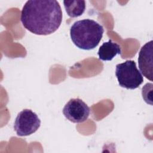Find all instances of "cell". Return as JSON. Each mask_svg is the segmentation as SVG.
<instances>
[{
  "label": "cell",
  "instance_id": "3957f363",
  "mask_svg": "<svg viewBox=\"0 0 153 153\" xmlns=\"http://www.w3.org/2000/svg\"><path fill=\"white\" fill-rule=\"evenodd\" d=\"M115 75L120 86L126 89H136L143 82V76L137 68L136 62L131 60L117 65Z\"/></svg>",
  "mask_w": 153,
  "mask_h": 153
},
{
  "label": "cell",
  "instance_id": "ba28073f",
  "mask_svg": "<svg viewBox=\"0 0 153 153\" xmlns=\"http://www.w3.org/2000/svg\"><path fill=\"white\" fill-rule=\"evenodd\" d=\"M63 5L67 14L72 18L81 16L85 10V1L83 0L64 1Z\"/></svg>",
  "mask_w": 153,
  "mask_h": 153
},
{
  "label": "cell",
  "instance_id": "277c9868",
  "mask_svg": "<svg viewBox=\"0 0 153 153\" xmlns=\"http://www.w3.org/2000/svg\"><path fill=\"white\" fill-rule=\"evenodd\" d=\"M41 126V120L36 114L29 109H25L17 115L14 129L19 136H27L34 133Z\"/></svg>",
  "mask_w": 153,
  "mask_h": 153
},
{
  "label": "cell",
  "instance_id": "52a82bcc",
  "mask_svg": "<svg viewBox=\"0 0 153 153\" xmlns=\"http://www.w3.org/2000/svg\"><path fill=\"white\" fill-rule=\"evenodd\" d=\"M121 53L120 46L109 39L108 42H103L100 47L97 54L100 60L103 61H110L114 59L117 54Z\"/></svg>",
  "mask_w": 153,
  "mask_h": 153
},
{
  "label": "cell",
  "instance_id": "5b68a950",
  "mask_svg": "<svg viewBox=\"0 0 153 153\" xmlns=\"http://www.w3.org/2000/svg\"><path fill=\"white\" fill-rule=\"evenodd\" d=\"M62 112L69 121L74 123H81L88 118L90 109L82 100L75 98L71 99L66 103Z\"/></svg>",
  "mask_w": 153,
  "mask_h": 153
},
{
  "label": "cell",
  "instance_id": "7a4b0ae2",
  "mask_svg": "<svg viewBox=\"0 0 153 153\" xmlns=\"http://www.w3.org/2000/svg\"><path fill=\"white\" fill-rule=\"evenodd\" d=\"M103 26L91 19L75 22L71 27L70 36L73 43L79 48L90 50L96 48L102 38Z\"/></svg>",
  "mask_w": 153,
  "mask_h": 153
},
{
  "label": "cell",
  "instance_id": "6da1fadb",
  "mask_svg": "<svg viewBox=\"0 0 153 153\" xmlns=\"http://www.w3.org/2000/svg\"><path fill=\"white\" fill-rule=\"evenodd\" d=\"M20 20L24 27L32 33L47 35L60 27L62 11L56 0H30L22 8Z\"/></svg>",
  "mask_w": 153,
  "mask_h": 153
},
{
  "label": "cell",
  "instance_id": "8992f818",
  "mask_svg": "<svg viewBox=\"0 0 153 153\" xmlns=\"http://www.w3.org/2000/svg\"><path fill=\"white\" fill-rule=\"evenodd\" d=\"M153 41L143 45L138 57V65L142 75L148 79L152 81L153 78Z\"/></svg>",
  "mask_w": 153,
  "mask_h": 153
},
{
  "label": "cell",
  "instance_id": "9c48e42d",
  "mask_svg": "<svg viewBox=\"0 0 153 153\" xmlns=\"http://www.w3.org/2000/svg\"><path fill=\"white\" fill-rule=\"evenodd\" d=\"M152 83H146L142 88V95L145 102L152 105Z\"/></svg>",
  "mask_w": 153,
  "mask_h": 153
}]
</instances>
